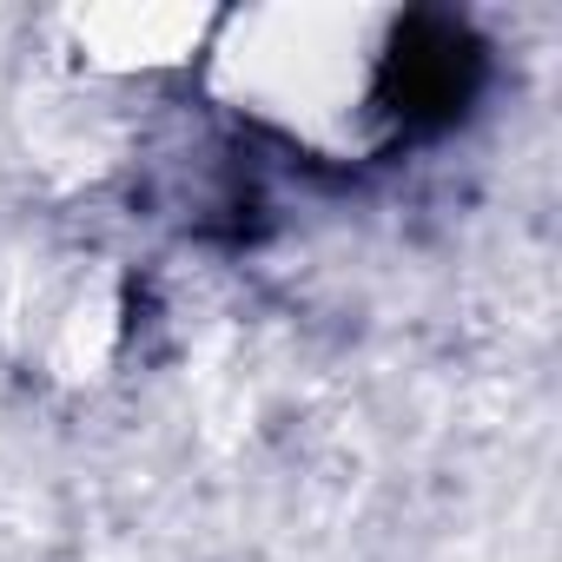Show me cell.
<instances>
[{
	"label": "cell",
	"mask_w": 562,
	"mask_h": 562,
	"mask_svg": "<svg viewBox=\"0 0 562 562\" xmlns=\"http://www.w3.org/2000/svg\"><path fill=\"white\" fill-rule=\"evenodd\" d=\"M391 41L397 14L378 0H258L218 8L199 74L245 126L351 166L391 139Z\"/></svg>",
	"instance_id": "1"
},
{
	"label": "cell",
	"mask_w": 562,
	"mask_h": 562,
	"mask_svg": "<svg viewBox=\"0 0 562 562\" xmlns=\"http://www.w3.org/2000/svg\"><path fill=\"white\" fill-rule=\"evenodd\" d=\"M126 345V271L80 238H41L0 278V351L41 391H100Z\"/></svg>",
	"instance_id": "2"
},
{
	"label": "cell",
	"mask_w": 562,
	"mask_h": 562,
	"mask_svg": "<svg viewBox=\"0 0 562 562\" xmlns=\"http://www.w3.org/2000/svg\"><path fill=\"white\" fill-rule=\"evenodd\" d=\"M212 27H218V8H205V0H80V8L54 14L67 74L100 87L199 67Z\"/></svg>",
	"instance_id": "3"
}]
</instances>
